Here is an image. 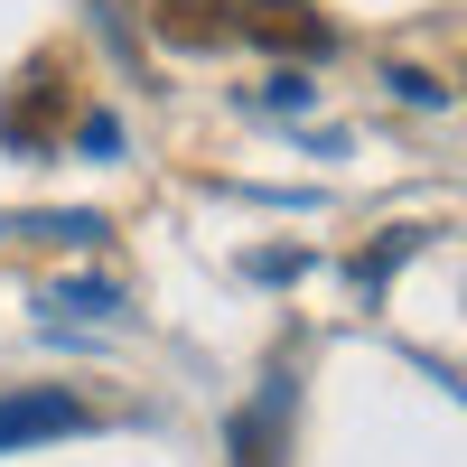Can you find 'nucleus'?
I'll return each mask as SVG.
<instances>
[{"instance_id": "nucleus-1", "label": "nucleus", "mask_w": 467, "mask_h": 467, "mask_svg": "<svg viewBox=\"0 0 467 467\" xmlns=\"http://www.w3.org/2000/svg\"><path fill=\"white\" fill-rule=\"evenodd\" d=\"M75 431H94V411L75 402V393H10V402H0V449H28V440H75Z\"/></svg>"}, {"instance_id": "nucleus-3", "label": "nucleus", "mask_w": 467, "mask_h": 467, "mask_svg": "<svg viewBox=\"0 0 467 467\" xmlns=\"http://www.w3.org/2000/svg\"><path fill=\"white\" fill-rule=\"evenodd\" d=\"M0 131H10V140H47V131H57V66H28V75H19Z\"/></svg>"}, {"instance_id": "nucleus-2", "label": "nucleus", "mask_w": 467, "mask_h": 467, "mask_svg": "<svg viewBox=\"0 0 467 467\" xmlns=\"http://www.w3.org/2000/svg\"><path fill=\"white\" fill-rule=\"evenodd\" d=\"M234 28H244V37H262V47H290V57L327 47V19L308 10V0H244V10H234Z\"/></svg>"}, {"instance_id": "nucleus-4", "label": "nucleus", "mask_w": 467, "mask_h": 467, "mask_svg": "<svg viewBox=\"0 0 467 467\" xmlns=\"http://www.w3.org/2000/svg\"><path fill=\"white\" fill-rule=\"evenodd\" d=\"M150 19H160V37H178V47H215V37H234L224 0H150Z\"/></svg>"}]
</instances>
